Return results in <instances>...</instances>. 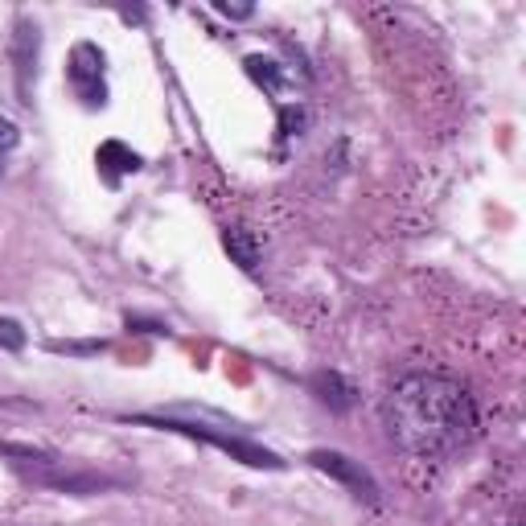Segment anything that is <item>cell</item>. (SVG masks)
<instances>
[{
    "mask_svg": "<svg viewBox=\"0 0 526 526\" xmlns=\"http://www.w3.org/2000/svg\"><path fill=\"white\" fill-rule=\"evenodd\" d=\"M0 346L12 349V354H17V349H25V329L12 321V317H0Z\"/></svg>",
    "mask_w": 526,
    "mask_h": 526,
    "instance_id": "12",
    "label": "cell"
},
{
    "mask_svg": "<svg viewBox=\"0 0 526 526\" xmlns=\"http://www.w3.org/2000/svg\"><path fill=\"white\" fill-rule=\"evenodd\" d=\"M17 140H21V132H17V123L0 115V153H9V148H17Z\"/></svg>",
    "mask_w": 526,
    "mask_h": 526,
    "instance_id": "14",
    "label": "cell"
},
{
    "mask_svg": "<svg viewBox=\"0 0 526 526\" xmlns=\"http://www.w3.org/2000/svg\"><path fill=\"white\" fill-rule=\"evenodd\" d=\"M128 329H136V334H165L161 321H145V317H132V313H128Z\"/></svg>",
    "mask_w": 526,
    "mask_h": 526,
    "instance_id": "15",
    "label": "cell"
},
{
    "mask_svg": "<svg viewBox=\"0 0 526 526\" xmlns=\"http://www.w3.org/2000/svg\"><path fill=\"white\" fill-rule=\"evenodd\" d=\"M37 485H50L58 493H75V498H87V493H99L107 485H115L112 477H99V473H54V469H37L29 473Z\"/></svg>",
    "mask_w": 526,
    "mask_h": 526,
    "instance_id": "6",
    "label": "cell"
},
{
    "mask_svg": "<svg viewBox=\"0 0 526 526\" xmlns=\"http://www.w3.org/2000/svg\"><path fill=\"white\" fill-rule=\"evenodd\" d=\"M223 247H226V255L235 259L243 271H255L259 268L263 247H259V239L251 235V231H243V226H226V231H223Z\"/></svg>",
    "mask_w": 526,
    "mask_h": 526,
    "instance_id": "9",
    "label": "cell"
},
{
    "mask_svg": "<svg viewBox=\"0 0 526 526\" xmlns=\"http://www.w3.org/2000/svg\"><path fill=\"white\" fill-rule=\"evenodd\" d=\"M304 128H309V107H301V103H284L280 107V136L284 140L304 136Z\"/></svg>",
    "mask_w": 526,
    "mask_h": 526,
    "instance_id": "11",
    "label": "cell"
},
{
    "mask_svg": "<svg viewBox=\"0 0 526 526\" xmlns=\"http://www.w3.org/2000/svg\"><path fill=\"white\" fill-rule=\"evenodd\" d=\"M243 70H247V79L255 82V87H263L268 95H280V90L288 87V75H284V67L276 58L251 54V58H243Z\"/></svg>",
    "mask_w": 526,
    "mask_h": 526,
    "instance_id": "10",
    "label": "cell"
},
{
    "mask_svg": "<svg viewBox=\"0 0 526 526\" xmlns=\"http://www.w3.org/2000/svg\"><path fill=\"white\" fill-rule=\"evenodd\" d=\"M382 424L412 457L436 460L477 436V404L448 374H407L382 399Z\"/></svg>",
    "mask_w": 526,
    "mask_h": 526,
    "instance_id": "1",
    "label": "cell"
},
{
    "mask_svg": "<svg viewBox=\"0 0 526 526\" xmlns=\"http://www.w3.org/2000/svg\"><path fill=\"white\" fill-rule=\"evenodd\" d=\"M309 387H313V395L329 407V412H349L354 399H358L354 382H349L346 374H337V370H317L313 379H309Z\"/></svg>",
    "mask_w": 526,
    "mask_h": 526,
    "instance_id": "8",
    "label": "cell"
},
{
    "mask_svg": "<svg viewBox=\"0 0 526 526\" xmlns=\"http://www.w3.org/2000/svg\"><path fill=\"white\" fill-rule=\"evenodd\" d=\"M136 424H145V428H161V432H177V436H190V440H202V444L218 448V452H226V457H231V460H239V465H251V469H271V473L288 469V460H284V457H276L271 448L255 444V440L235 436L231 428L190 424V420H177V415H136Z\"/></svg>",
    "mask_w": 526,
    "mask_h": 526,
    "instance_id": "2",
    "label": "cell"
},
{
    "mask_svg": "<svg viewBox=\"0 0 526 526\" xmlns=\"http://www.w3.org/2000/svg\"><path fill=\"white\" fill-rule=\"evenodd\" d=\"M37 54H42V34H37V21H17V29H12V70H17V90H21V103H29V95H34Z\"/></svg>",
    "mask_w": 526,
    "mask_h": 526,
    "instance_id": "5",
    "label": "cell"
},
{
    "mask_svg": "<svg viewBox=\"0 0 526 526\" xmlns=\"http://www.w3.org/2000/svg\"><path fill=\"white\" fill-rule=\"evenodd\" d=\"M214 9L223 12V17H231V21H247V17H251V4H231V0H214Z\"/></svg>",
    "mask_w": 526,
    "mask_h": 526,
    "instance_id": "13",
    "label": "cell"
},
{
    "mask_svg": "<svg viewBox=\"0 0 526 526\" xmlns=\"http://www.w3.org/2000/svg\"><path fill=\"white\" fill-rule=\"evenodd\" d=\"M120 17H123V21H145V9H123Z\"/></svg>",
    "mask_w": 526,
    "mask_h": 526,
    "instance_id": "16",
    "label": "cell"
},
{
    "mask_svg": "<svg viewBox=\"0 0 526 526\" xmlns=\"http://www.w3.org/2000/svg\"><path fill=\"white\" fill-rule=\"evenodd\" d=\"M309 465H313L317 473H325V477L342 482L349 493H354V498H358V502H366V506H379L382 502L379 482H374V477L362 469V460L346 457V452H337V448H313V452H309Z\"/></svg>",
    "mask_w": 526,
    "mask_h": 526,
    "instance_id": "3",
    "label": "cell"
},
{
    "mask_svg": "<svg viewBox=\"0 0 526 526\" xmlns=\"http://www.w3.org/2000/svg\"><path fill=\"white\" fill-rule=\"evenodd\" d=\"M95 165H99V173H103L107 185H120L123 173H140L145 161H140V153H132L128 145H120V140H103L99 153H95Z\"/></svg>",
    "mask_w": 526,
    "mask_h": 526,
    "instance_id": "7",
    "label": "cell"
},
{
    "mask_svg": "<svg viewBox=\"0 0 526 526\" xmlns=\"http://www.w3.org/2000/svg\"><path fill=\"white\" fill-rule=\"evenodd\" d=\"M70 87L87 107H103L107 103V87H103V50L90 42H79L70 50Z\"/></svg>",
    "mask_w": 526,
    "mask_h": 526,
    "instance_id": "4",
    "label": "cell"
}]
</instances>
